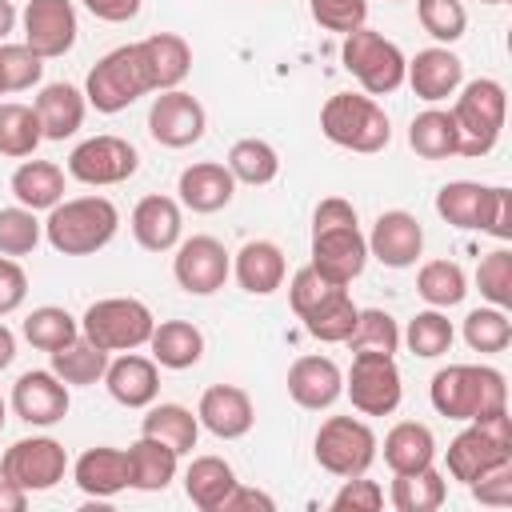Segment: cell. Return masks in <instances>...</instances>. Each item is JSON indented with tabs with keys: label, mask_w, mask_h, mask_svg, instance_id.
<instances>
[{
	"label": "cell",
	"mask_w": 512,
	"mask_h": 512,
	"mask_svg": "<svg viewBox=\"0 0 512 512\" xmlns=\"http://www.w3.org/2000/svg\"><path fill=\"white\" fill-rule=\"evenodd\" d=\"M320 276L352 284L368 264V240L356 224V208L340 196H328L312 212V260Z\"/></svg>",
	"instance_id": "6da1fadb"
},
{
	"label": "cell",
	"mask_w": 512,
	"mask_h": 512,
	"mask_svg": "<svg viewBox=\"0 0 512 512\" xmlns=\"http://www.w3.org/2000/svg\"><path fill=\"white\" fill-rule=\"evenodd\" d=\"M128 488L136 492H164L176 480V452L152 436L140 432V440L128 444Z\"/></svg>",
	"instance_id": "4dcf8cb0"
},
{
	"label": "cell",
	"mask_w": 512,
	"mask_h": 512,
	"mask_svg": "<svg viewBox=\"0 0 512 512\" xmlns=\"http://www.w3.org/2000/svg\"><path fill=\"white\" fill-rule=\"evenodd\" d=\"M496 200V184H476V180H452L436 192V212L440 220H448L452 228H488V212Z\"/></svg>",
	"instance_id": "f1b7e54d"
},
{
	"label": "cell",
	"mask_w": 512,
	"mask_h": 512,
	"mask_svg": "<svg viewBox=\"0 0 512 512\" xmlns=\"http://www.w3.org/2000/svg\"><path fill=\"white\" fill-rule=\"evenodd\" d=\"M4 416H8V408H4V400H0V432H4Z\"/></svg>",
	"instance_id": "e7e4bbea"
},
{
	"label": "cell",
	"mask_w": 512,
	"mask_h": 512,
	"mask_svg": "<svg viewBox=\"0 0 512 512\" xmlns=\"http://www.w3.org/2000/svg\"><path fill=\"white\" fill-rule=\"evenodd\" d=\"M344 392L360 416H392L400 408V396H404L396 360L380 356V352H352Z\"/></svg>",
	"instance_id": "8fae6325"
},
{
	"label": "cell",
	"mask_w": 512,
	"mask_h": 512,
	"mask_svg": "<svg viewBox=\"0 0 512 512\" xmlns=\"http://www.w3.org/2000/svg\"><path fill=\"white\" fill-rule=\"evenodd\" d=\"M480 4H504V0H480Z\"/></svg>",
	"instance_id": "03108f58"
},
{
	"label": "cell",
	"mask_w": 512,
	"mask_h": 512,
	"mask_svg": "<svg viewBox=\"0 0 512 512\" xmlns=\"http://www.w3.org/2000/svg\"><path fill=\"white\" fill-rule=\"evenodd\" d=\"M24 44L40 60H56L76 44V8L72 0H28L24 8Z\"/></svg>",
	"instance_id": "2e32d148"
},
{
	"label": "cell",
	"mask_w": 512,
	"mask_h": 512,
	"mask_svg": "<svg viewBox=\"0 0 512 512\" xmlns=\"http://www.w3.org/2000/svg\"><path fill=\"white\" fill-rule=\"evenodd\" d=\"M452 340H456V328H452V320H448L440 308L416 312V316L408 320V328H404V344H408V352L420 356V360L444 356V352L452 348Z\"/></svg>",
	"instance_id": "7bdbcfd3"
},
{
	"label": "cell",
	"mask_w": 512,
	"mask_h": 512,
	"mask_svg": "<svg viewBox=\"0 0 512 512\" xmlns=\"http://www.w3.org/2000/svg\"><path fill=\"white\" fill-rule=\"evenodd\" d=\"M332 508H336V512H380V508H384V488H380L376 480L348 476L344 488L332 496Z\"/></svg>",
	"instance_id": "db71d44e"
},
{
	"label": "cell",
	"mask_w": 512,
	"mask_h": 512,
	"mask_svg": "<svg viewBox=\"0 0 512 512\" xmlns=\"http://www.w3.org/2000/svg\"><path fill=\"white\" fill-rule=\"evenodd\" d=\"M356 316H360V308L352 304L348 288H340L336 296H328L320 308H312V312L304 316V328H308V336H316L320 344H344V340L352 336V328H356Z\"/></svg>",
	"instance_id": "b9f144b4"
},
{
	"label": "cell",
	"mask_w": 512,
	"mask_h": 512,
	"mask_svg": "<svg viewBox=\"0 0 512 512\" xmlns=\"http://www.w3.org/2000/svg\"><path fill=\"white\" fill-rule=\"evenodd\" d=\"M464 344L472 352H504L512 344V320L504 308H476L464 316Z\"/></svg>",
	"instance_id": "bcb514c9"
},
{
	"label": "cell",
	"mask_w": 512,
	"mask_h": 512,
	"mask_svg": "<svg viewBox=\"0 0 512 512\" xmlns=\"http://www.w3.org/2000/svg\"><path fill=\"white\" fill-rule=\"evenodd\" d=\"M444 496H448V480L432 464L416 468V472H396L392 492H388L396 512H436L444 504Z\"/></svg>",
	"instance_id": "8d00e7d4"
},
{
	"label": "cell",
	"mask_w": 512,
	"mask_h": 512,
	"mask_svg": "<svg viewBox=\"0 0 512 512\" xmlns=\"http://www.w3.org/2000/svg\"><path fill=\"white\" fill-rule=\"evenodd\" d=\"M404 80L412 84V92L420 100L440 104V100L456 96V88L464 84V64H460L456 52H448V44H436V48H424L408 60Z\"/></svg>",
	"instance_id": "ffe728a7"
},
{
	"label": "cell",
	"mask_w": 512,
	"mask_h": 512,
	"mask_svg": "<svg viewBox=\"0 0 512 512\" xmlns=\"http://www.w3.org/2000/svg\"><path fill=\"white\" fill-rule=\"evenodd\" d=\"M80 332V320L68 312V308H56V304H44V308H32L24 316V340L40 352H56L60 344H68L72 336Z\"/></svg>",
	"instance_id": "ee69618b"
},
{
	"label": "cell",
	"mask_w": 512,
	"mask_h": 512,
	"mask_svg": "<svg viewBox=\"0 0 512 512\" xmlns=\"http://www.w3.org/2000/svg\"><path fill=\"white\" fill-rule=\"evenodd\" d=\"M32 108H36V116H40L44 140H68V136H76L80 124H84L88 100H84V92H80L76 84L56 80V84H44V88H40V96H36Z\"/></svg>",
	"instance_id": "484cf974"
},
{
	"label": "cell",
	"mask_w": 512,
	"mask_h": 512,
	"mask_svg": "<svg viewBox=\"0 0 512 512\" xmlns=\"http://www.w3.org/2000/svg\"><path fill=\"white\" fill-rule=\"evenodd\" d=\"M432 408L448 420H484L508 408V384L500 368L488 364H448L428 384Z\"/></svg>",
	"instance_id": "7a4b0ae2"
},
{
	"label": "cell",
	"mask_w": 512,
	"mask_h": 512,
	"mask_svg": "<svg viewBox=\"0 0 512 512\" xmlns=\"http://www.w3.org/2000/svg\"><path fill=\"white\" fill-rule=\"evenodd\" d=\"M204 128H208V116H204V104L192 92L168 88L148 108V136L164 148H188L204 136Z\"/></svg>",
	"instance_id": "9a60e30c"
},
{
	"label": "cell",
	"mask_w": 512,
	"mask_h": 512,
	"mask_svg": "<svg viewBox=\"0 0 512 512\" xmlns=\"http://www.w3.org/2000/svg\"><path fill=\"white\" fill-rule=\"evenodd\" d=\"M252 508L272 512V508H276V500H272L268 492H260V488H244V484H236V488H232V496L224 500V508H220V512H252Z\"/></svg>",
	"instance_id": "91938a15"
},
{
	"label": "cell",
	"mask_w": 512,
	"mask_h": 512,
	"mask_svg": "<svg viewBox=\"0 0 512 512\" xmlns=\"http://www.w3.org/2000/svg\"><path fill=\"white\" fill-rule=\"evenodd\" d=\"M12 28H16V8H12V0H0V44L8 40Z\"/></svg>",
	"instance_id": "be15d7a7"
},
{
	"label": "cell",
	"mask_w": 512,
	"mask_h": 512,
	"mask_svg": "<svg viewBox=\"0 0 512 512\" xmlns=\"http://www.w3.org/2000/svg\"><path fill=\"white\" fill-rule=\"evenodd\" d=\"M40 232H44V224L36 220L32 208H24V204L0 208V256H28L40 244Z\"/></svg>",
	"instance_id": "c3c4849f"
},
{
	"label": "cell",
	"mask_w": 512,
	"mask_h": 512,
	"mask_svg": "<svg viewBox=\"0 0 512 512\" xmlns=\"http://www.w3.org/2000/svg\"><path fill=\"white\" fill-rule=\"evenodd\" d=\"M104 388L116 404L124 408H148L160 392V372H156V360L152 356H140V352H124L116 360H108L104 368Z\"/></svg>",
	"instance_id": "7402d4cb"
},
{
	"label": "cell",
	"mask_w": 512,
	"mask_h": 512,
	"mask_svg": "<svg viewBox=\"0 0 512 512\" xmlns=\"http://www.w3.org/2000/svg\"><path fill=\"white\" fill-rule=\"evenodd\" d=\"M16 204L40 212V208H56L64 200V168L52 160H24L12 180H8Z\"/></svg>",
	"instance_id": "d6a6232c"
},
{
	"label": "cell",
	"mask_w": 512,
	"mask_h": 512,
	"mask_svg": "<svg viewBox=\"0 0 512 512\" xmlns=\"http://www.w3.org/2000/svg\"><path fill=\"white\" fill-rule=\"evenodd\" d=\"M0 96H4V88H0Z\"/></svg>",
	"instance_id": "003e7915"
},
{
	"label": "cell",
	"mask_w": 512,
	"mask_h": 512,
	"mask_svg": "<svg viewBox=\"0 0 512 512\" xmlns=\"http://www.w3.org/2000/svg\"><path fill=\"white\" fill-rule=\"evenodd\" d=\"M416 20L436 44H456L468 28V12L460 0H416Z\"/></svg>",
	"instance_id": "7dc6e473"
},
{
	"label": "cell",
	"mask_w": 512,
	"mask_h": 512,
	"mask_svg": "<svg viewBox=\"0 0 512 512\" xmlns=\"http://www.w3.org/2000/svg\"><path fill=\"white\" fill-rule=\"evenodd\" d=\"M140 432L152 436V440H160V444H168L176 456H184V452L196 448L200 420L184 404H148V416H144Z\"/></svg>",
	"instance_id": "d590c367"
},
{
	"label": "cell",
	"mask_w": 512,
	"mask_h": 512,
	"mask_svg": "<svg viewBox=\"0 0 512 512\" xmlns=\"http://www.w3.org/2000/svg\"><path fill=\"white\" fill-rule=\"evenodd\" d=\"M344 392V372L336 368L332 356H300L292 360L288 368V396L308 408V412H320V408H332Z\"/></svg>",
	"instance_id": "44dd1931"
},
{
	"label": "cell",
	"mask_w": 512,
	"mask_h": 512,
	"mask_svg": "<svg viewBox=\"0 0 512 512\" xmlns=\"http://www.w3.org/2000/svg\"><path fill=\"white\" fill-rule=\"evenodd\" d=\"M40 140L44 132H40V116L32 104H20V100L0 104V156L24 160L40 148Z\"/></svg>",
	"instance_id": "f35d334b"
},
{
	"label": "cell",
	"mask_w": 512,
	"mask_h": 512,
	"mask_svg": "<svg viewBox=\"0 0 512 512\" xmlns=\"http://www.w3.org/2000/svg\"><path fill=\"white\" fill-rule=\"evenodd\" d=\"M180 204L192 208V212H220L232 204L236 196V176L228 172V164H216V160H196L180 172Z\"/></svg>",
	"instance_id": "603a6c76"
},
{
	"label": "cell",
	"mask_w": 512,
	"mask_h": 512,
	"mask_svg": "<svg viewBox=\"0 0 512 512\" xmlns=\"http://www.w3.org/2000/svg\"><path fill=\"white\" fill-rule=\"evenodd\" d=\"M236 484L240 480H236L232 464L220 460V456H196L184 472V492L200 512H220Z\"/></svg>",
	"instance_id": "1f68e13d"
},
{
	"label": "cell",
	"mask_w": 512,
	"mask_h": 512,
	"mask_svg": "<svg viewBox=\"0 0 512 512\" xmlns=\"http://www.w3.org/2000/svg\"><path fill=\"white\" fill-rule=\"evenodd\" d=\"M340 56H344V68L360 80V88L368 96H388V92H396L404 84V68H408L404 52L392 40H384L380 32H372V28L348 32Z\"/></svg>",
	"instance_id": "9c48e42d"
},
{
	"label": "cell",
	"mask_w": 512,
	"mask_h": 512,
	"mask_svg": "<svg viewBox=\"0 0 512 512\" xmlns=\"http://www.w3.org/2000/svg\"><path fill=\"white\" fill-rule=\"evenodd\" d=\"M228 172H232L240 184L260 188V184H272V180H276L280 156H276V148H272L268 140L244 136V140H236V144L228 148Z\"/></svg>",
	"instance_id": "ab89813d"
},
{
	"label": "cell",
	"mask_w": 512,
	"mask_h": 512,
	"mask_svg": "<svg viewBox=\"0 0 512 512\" xmlns=\"http://www.w3.org/2000/svg\"><path fill=\"white\" fill-rule=\"evenodd\" d=\"M232 272V260L216 236H188L176 244L172 256V276L188 296H212L224 288Z\"/></svg>",
	"instance_id": "5bb4252c"
},
{
	"label": "cell",
	"mask_w": 512,
	"mask_h": 512,
	"mask_svg": "<svg viewBox=\"0 0 512 512\" xmlns=\"http://www.w3.org/2000/svg\"><path fill=\"white\" fill-rule=\"evenodd\" d=\"M68 472V452L60 440L52 436H28L16 440L4 456H0V476L12 480L24 492H48L64 480Z\"/></svg>",
	"instance_id": "7c38bea8"
},
{
	"label": "cell",
	"mask_w": 512,
	"mask_h": 512,
	"mask_svg": "<svg viewBox=\"0 0 512 512\" xmlns=\"http://www.w3.org/2000/svg\"><path fill=\"white\" fill-rule=\"evenodd\" d=\"M468 488H472V496H476L480 504H492V508L512 504V460H508V464H496L492 472H484V476L472 480Z\"/></svg>",
	"instance_id": "11a10c76"
},
{
	"label": "cell",
	"mask_w": 512,
	"mask_h": 512,
	"mask_svg": "<svg viewBox=\"0 0 512 512\" xmlns=\"http://www.w3.org/2000/svg\"><path fill=\"white\" fill-rule=\"evenodd\" d=\"M340 288H348V284H336V280H328V276H320L312 264H304V268H296L292 272V284H288V300H292V312L304 320L312 308H320L328 296H336Z\"/></svg>",
	"instance_id": "816d5d0a"
},
{
	"label": "cell",
	"mask_w": 512,
	"mask_h": 512,
	"mask_svg": "<svg viewBox=\"0 0 512 512\" xmlns=\"http://www.w3.org/2000/svg\"><path fill=\"white\" fill-rule=\"evenodd\" d=\"M352 352H380V356H392L400 348V328L396 320L384 312V308H360L356 316V328L352 336L344 340Z\"/></svg>",
	"instance_id": "f6af8a7d"
},
{
	"label": "cell",
	"mask_w": 512,
	"mask_h": 512,
	"mask_svg": "<svg viewBox=\"0 0 512 512\" xmlns=\"http://www.w3.org/2000/svg\"><path fill=\"white\" fill-rule=\"evenodd\" d=\"M120 228V212L108 196H72L48 208L44 236L60 256H92L112 244Z\"/></svg>",
	"instance_id": "3957f363"
},
{
	"label": "cell",
	"mask_w": 512,
	"mask_h": 512,
	"mask_svg": "<svg viewBox=\"0 0 512 512\" xmlns=\"http://www.w3.org/2000/svg\"><path fill=\"white\" fill-rule=\"evenodd\" d=\"M12 360H16V336H12L8 324H0V372H4Z\"/></svg>",
	"instance_id": "6125c7cd"
},
{
	"label": "cell",
	"mask_w": 512,
	"mask_h": 512,
	"mask_svg": "<svg viewBox=\"0 0 512 512\" xmlns=\"http://www.w3.org/2000/svg\"><path fill=\"white\" fill-rule=\"evenodd\" d=\"M508 460H512V416H508V408L492 412L484 420H468V428L456 432L448 452H444L448 476L460 480V484H472V480H480L484 472H492L496 464H508Z\"/></svg>",
	"instance_id": "5b68a950"
},
{
	"label": "cell",
	"mask_w": 512,
	"mask_h": 512,
	"mask_svg": "<svg viewBox=\"0 0 512 512\" xmlns=\"http://www.w3.org/2000/svg\"><path fill=\"white\" fill-rule=\"evenodd\" d=\"M376 432L356 416H328L316 432V464L340 480L364 476L376 460Z\"/></svg>",
	"instance_id": "30bf717a"
},
{
	"label": "cell",
	"mask_w": 512,
	"mask_h": 512,
	"mask_svg": "<svg viewBox=\"0 0 512 512\" xmlns=\"http://www.w3.org/2000/svg\"><path fill=\"white\" fill-rule=\"evenodd\" d=\"M148 348H152L156 368L184 372V368L200 364V356H204V332L192 320H160L152 328V336H148Z\"/></svg>",
	"instance_id": "f546056e"
},
{
	"label": "cell",
	"mask_w": 512,
	"mask_h": 512,
	"mask_svg": "<svg viewBox=\"0 0 512 512\" xmlns=\"http://www.w3.org/2000/svg\"><path fill=\"white\" fill-rule=\"evenodd\" d=\"M80 4L104 24H124V20H132L140 12V0H80Z\"/></svg>",
	"instance_id": "680465c9"
},
{
	"label": "cell",
	"mask_w": 512,
	"mask_h": 512,
	"mask_svg": "<svg viewBox=\"0 0 512 512\" xmlns=\"http://www.w3.org/2000/svg\"><path fill=\"white\" fill-rule=\"evenodd\" d=\"M180 232H184V216H180V204L172 196H144L132 208V236L140 248L168 252L180 244Z\"/></svg>",
	"instance_id": "cb8c5ba5"
},
{
	"label": "cell",
	"mask_w": 512,
	"mask_h": 512,
	"mask_svg": "<svg viewBox=\"0 0 512 512\" xmlns=\"http://www.w3.org/2000/svg\"><path fill=\"white\" fill-rule=\"evenodd\" d=\"M308 8L320 28L340 32V36L364 28V20H368V0H308Z\"/></svg>",
	"instance_id": "f5cc1de1"
},
{
	"label": "cell",
	"mask_w": 512,
	"mask_h": 512,
	"mask_svg": "<svg viewBox=\"0 0 512 512\" xmlns=\"http://www.w3.org/2000/svg\"><path fill=\"white\" fill-rule=\"evenodd\" d=\"M68 384L48 368H32L24 372L16 384H12V412L24 420V424H36V428H52L68 416Z\"/></svg>",
	"instance_id": "e0dca14e"
},
{
	"label": "cell",
	"mask_w": 512,
	"mask_h": 512,
	"mask_svg": "<svg viewBox=\"0 0 512 512\" xmlns=\"http://www.w3.org/2000/svg\"><path fill=\"white\" fill-rule=\"evenodd\" d=\"M456 104H452V120H456V132H460V148L456 156H488L500 140V128H504V116H508V92L500 80L492 76H480V80H468L464 88H456Z\"/></svg>",
	"instance_id": "277c9868"
},
{
	"label": "cell",
	"mask_w": 512,
	"mask_h": 512,
	"mask_svg": "<svg viewBox=\"0 0 512 512\" xmlns=\"http://www.w3.org/2000/svg\"><path fill=\"white\" fill-rule=\"evenodd\" d=\"M284 272H288L284 252H280V244H272V240H248V244L236 252V260H232L236 284H240L244 292H252V296H272V292L284 284Z\"/></svg>",
	"instance_id": "4316f807"
},
{
	"label": "cell",
	"mask_w": 512,
	"mask_h": 512,
	"mask_svg": "<svg viewBox=\"0 0 512 512\" xmlns=\"http://www.w3.org/2000/svg\"><path fill=\"white\" fill-rule=\"evenodd\" d=\"M144 92H152L148 84V72H144V60H140V44H120L112 48L108 56H100L84 80V100L112 116V112H124L128 104H136Z\"/></svg>",
	"instance_id": "ba28073f"
},
{
	"label": "cell",
	"mask_w": 512,
	"mask_h": 512,
	"mask_svg": "<svg viewBox=\"0 0 512 512\" xmlns=\"http://www.w3.org/2000/svg\"><path fill=\"white\" fill-rule=\"evenodd\" d=\"M48 356H52V372L64 384H96V380H104V368H108V352L96 348L84 332H76L68 344H60Z\"/></svg>",
	"instance_id": "74e56055"
},
{
	"label": "cell",
	"mask_w": 512,
	"mask_h": 512,
	"mask_svg": "<svg viewBox=\"0 0 512 512\" xmlns=\"http://www.w3.org/2000/svg\"><path fill=\"white\" fill-rule=\"evenodd\" d=\"M436 460V436L428 424H416V420H400L388 428L384 436V464L396 472H416V468H428Z\"/></svg>",
	"instance_id": "836d02e7"
},
{
	"label": "cell",
	"mask_w": 512,
	"mask_h": 512,
	"mask_svg": "<svg viewBox=\"0 0 512 512\" xmlns=\"http://www.w3.org/2000/svg\"><path fill=\"white\" fill-rule=\"evenodd\" d=\"M196 420H200V428H208L220 440H240V436L252 432L256 412H252V400H248L244 388L212 384V388H204V396L196 404Z\"/></svg>",
	"instance_id": "d6986e66"
},
{
	"label": "cell",
	"mask_w": 512,
	"mask_h": 512,
	"mask_svg": "<svg viewBox=\"0 0 512 512\" xmlns=\"http://www.w3.org/2000/svg\"><path fill=\"white\" fill-rule=\"evenodd\" d=\"M44 76V60L28 48V44H0V88L4 92H24L32 84H40Z\"/></svg>",
	"instance_id": "681fc988"
},
{
	"label": "cell",
	"mask_w": 512,
	"mask_h": 512,
	"mask_svg": "<svg viewBox=\"0 0 512 512\" xmlns=\"http://www.w3.org/2000/svg\"><path fill=\"white\" fill-rule=\"evenodd\" d=\"M24 508H28V492L0 476V512H24Z\"/></svg>",
	"instance_id": "94428289"
},
{
	"label": "cell",
	"mask_w": 512,
	"mask_h": 512,
	"mask_svg": "<svg viewBox=\"0 0 512 512\" xmlns=\"http://www.w3.org/2000/svg\"><path fill=\"white\" fill-rule=\"evenodd\" d=\"M320 132L348 148V152H380L388 140H392V128H388V116L384 108L372 100V96H360V92H336L324 100L320 108Z\"/></svg>",
	"instance_id": "8992f818"
},
{
	"label": "cell",
	"mask_w": 512,
	"mask_h": 512,
	"mask_svg": "<svg viewBox=\"0 0 512 512\" xmlns=\"http://www.w3.org/2000/svg\"><path fill=\"white\" fill-rule=\"evenodd\" d=\"M416 292L432 304V308H452L468 296V276L456 260H428L416 272Z\"/></svg>",
	"instance_id": "60d3db41"
},
{
	"label": "cell",
	"mask_w": 512,
	"mask_h": 512,
	"mask_svg": "<svg viewBox=\"0 0 512 512\" xmlns=\"http://www.w3.org/2000/svg\"><path fill=\"white\" fill-rule=\"evenodd\" d=\"M364 240H368V256H376L384 268H412L424 252V228L404 208L380 212L372 224V236Z\"/></svg>",
	"instance_id": "ac0fdd59"
},
{
	"label": "cell",
	"mask_w": 512,
	"mask_h": 512,
	"mask_svg": "<svg viewBox=\"0 0 512 512\" xmlns=\"http://www.w3.org/2000/svg\"><path fill=\"white\" fill-rule=\"evenodd\" d=\"M28 296V276L12 256H0V316L16 312Z\"/></svg>",
	"instance_id": "9f6ffc18"
},
{
	"label": "cell",
	"mask_w": 512,
	"mask_h": 512,
	"mask_svg": "<svg viewBox=\"0 0 512 512\" xmlns=\"http://www.w3.org/2000/svg\"><path fill=\"white\" fill-rule=\"evenodd\" d=\"M140 168V152L120 136H88L68 156V176L92 188L124 184Z\"/></svg>",
	"instance_id": "4fadbf2b"
},
{
	"label": "cell",
	"mask_w": 512,
	"mask_h": 512,
	"mask_svg": "<svg viewBox=\"0 0 512 512\" xmlns=\"http://www.w3.org/2000/svg\"><path fill=\"white\" fill-rule=\"evenodd\" d=\"M72 476H76V488L92 500H112L116 492L128 488V456L120 448H88L76 464H72Z\"/></svg>",
	"instance_id": "83f0119b"
},
{
	"label": "cell",
	"mask_w": 512,
	"mask_h": 512,
	"mask_svg": "<svg viewBox=\"0 0 512 512\" xmlns=\"http://www.w3.org/2000/svg\"><path fill=\"white\" fill-rule=\"evenodd\" d=\"M408 144L420 160H448L456 156L460 148V132H456V120L452 112L444 108H424L420 116H412L408 124Z\"/></svg>",
	"instance_id": "e575fe53"
},
{
	"label": "cell",
	"mask_w": 512,
	"mask_h": 512,
	"mask_svg": "<svg viewBox=\"0 0 512 512\" xmlns=\"http://www.w3.org/2000/svg\"><path fill=\"white\" fill-rule=\"evenodd\" d=\"M140 60H144V72H148L152 92H168V88H180V80L188 76L192 48L176 32H156V36L140 40Z\"/></svg>",
	"instance_id": "d4e9b609"
},
{
	"label": "cell",
	"mask_w": 512,
	"mask_h": 512,
	"mask_svg": "<svg viewBox=\"0 0 512 512\" xmlns=\"http://www.w3.org/2000/svg\"><path fill=\"white\" fill-rule=\"evenodd\" d=\"M156 316L136 296H104L80 316V332L104 352H136L148 344Z\"/></svg>",
	"instance_id": "52a82bcc"
},
{
	"label": "cell",
	"mask_w": 512,
	"mask_h": 512,
	"mask_svg": "<svg viewBox=\"0 0 512 512\" xmlns=\"http://www.w3.org/2000/svg\"><path fill=\"white\" fill-rule=\"evenodd\" d=\"M488 236L496 240H512V192L496 184V200H492V212H488Z\"/></svg>",
	"instance_id": "6f0895ef"
},
{
	"label": "cell",
	"mask_w": 512,
	"mask_h": 512,
	"mask_svg": "<svg viewBox=\"0 0 512 512\" xmlns=\"http://www.w3.org/2000/svg\"><path fill=\"white\" fill-rule=\"evenodd\" d=\"M476 288L492 308H512V252L496 248L476 268Z\"/></svg>",
	"instance_id": "f907efd6"
}]
</instances>
